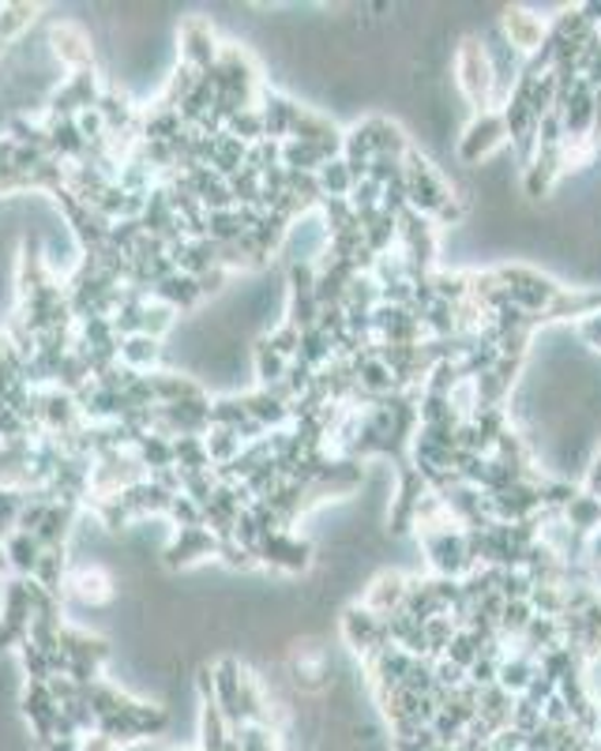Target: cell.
Returning a JSON list of instances; mask_svg holds the SVG:
<instances>
[{"label":"cell","instance_id":"cell-1","mask_svg":"<svg viewBox=\"0 0 601 751\" xmlns=\"http://www.w3.org/2000/svg\"><path fill=\"white\" fill-rule=\"evenodd\" d=\"M455 72H459V90L470 106L493 102V95H496L493 64H489V57L478 38H462L459 53H455Z\"/></svg>","mask_w":601,"mask_h":751},{"label":"cell","instance_id":"cell-2","mask_svg":"<svg viewBox=\"0 0 601 751\" xmlns=\"http://www.w3.org/2000/svg\"><path fill=\"white\" fill-rule=\"evenodd\" d=\"M447 199H452V192H447V184L440 181L436 170L429 166V158L410 150V155H406V207H413L425 218H436V210L444 207Z\"/></svg>","mask_w":601,"mask_h":751},{"label":"cell","instance_id":"cell-3","mask_svg":"<svg viewBox=\"0 0 601 751\" xmlns=\"http://www.w3.org/2000/svg\"><path fill=\"white\" fill-rule=\"evenodd\" d=\"M421 545H425L429 564L440 571V579H459L478 568L467 556V534H459V530H452V526L425 530V534H421Z\"/></svg>","mask_w":601,"mask_h":751},{"label":"cell","instance_id":"cell-4","mask_svg":"<svg viewBox=\"0 0 601 751\" xmlns=\"http://www.w3.org/2000/svg\"><path fill=\"white\" fill-rule=\"evenodd\" d=\"M504 140H507V129H504V117L501 113H481L473 117L467 124V132H462L459 140V158L467 166L473 162H485L493 150H504Z\"/></svg>","mask_w":601,"mask_h":751},{"label":"cell","instance_id":"cell-5","mask_svg":"<svg viewBox=\"0 0 601 751\" xmlns=\"http://www.w3.org/2000/svg\"><path fill=\"white\" fill-rule=\"evenodd\" d=\"M501 31L504 38L512 41L515 53H530L534 57L541 49V41H545V23H541V15H534L530 8H507L504 20H501Z\"/></svg>","mask_w":601,"mask_h":751},{"label":"cell","instance_id":"cell-6","mask_svg":"<svg viewBox=\"0 0 601 751\" xmlns=\"http://www.w3.org/2000/svg\"><path fill=\"white\" fill-rule=\"evenodd\" d=\"M534 677H538V657H530V654L504 657L501 669H496V683H501L507 695H515V699L530 688V680H534Z\"/></svg>","mask_w":601,"mask_h":751},{"label":"cell","instance_id":"cell-7","mask_svg":"<svg viewBox=\"0 0 601 751\" xmlns=\"http://www.w3.org/2000/svg\"><path fill=\"white\" fill-rule=\"evenodd\" d=\"M402 597H406V582L399 576H384V579H376V586L369 590L365 609L372 616H380V620H387L392 613L402 609Z\"/></svg>","mask_w":601,"mask_h":751},{"label":"cell","instance_id":"cell-8","mask_svg":"<svg viewBox=\"0 0 601 751\" xmlns=\"http://www.w3.org/2000/svg\"><path fill=\"white\" fill-rule=\"evenodd\" d=\"M564 522L575 530V534H594V530L601 526V500L590 493H575V500L564 508Z\"/></svg>","mask_w":601,"mask_h":751},{"label":"cell","instance_id":"cell-9","mask_svg":"<svg viewBox=\"0 0 601 751\" xmlns=\"http://www.w3.org/2000/svg\"><path fill=\"white\" fill-rule=\"evenodd\" d=\"M530 620H534V609H530V602H504L501 635H522Z\"/></svg>","mask_w":601,"mask_h":751},{"label":"cell","instance_id":"cell-10","mask_svg":"<svg viewBox=\"0 0 601 751\" xmlns=\"http://www.w3.org/2000/svg\"><path fill=\"white\" fill-rule=\"evenodd\" d=\"M75 586H80L83 597H106V579H101V571H83L80 579H75Z\"/></svg>","mask_w":601,"mask_h":751},{"label":"cell","instance_id":"cell-11","mask_svg":"<svg viewBox=\"0 0 601 751\" xmlns=\"http://www.w3.org/2000/svg\"><path fill=\"white\" fill-rule=\"evenodd\" d=\"M579 339H582V346H590V350H601V312H594V316H582Z\"/></svg>","mask_w":601,"mask_h":751},{"label":"cell","instance_id":"cell-12","mask_svg":"<svg viewBox=\"0 0 601 751\" xmlns=\"http://www.w3.org/2000/svg\"><path fill=\"white\" fill-rule=\"evenodd\" d=\"M587 493L601 500V451L590 459V467H587Z\"/></svg>","mask_w":601,"mask_h":751},{"label":"cell","instance_id":"cell-13","mask_svg":"<svg viewBox=\"0 0 601 751\" xmlns=\"http://www.w3.org/2000/svg\"><path fill=\"white\" fill-rule=\"evenodd\" d=\"M587 556H590V560H594L598 568H601V526L594 530V534L587 537Z\"/></svg>","mask_w":601,"mask_h":751}]
</instances>
